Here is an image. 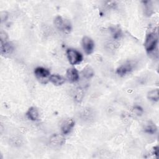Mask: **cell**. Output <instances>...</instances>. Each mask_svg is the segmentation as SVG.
<instances>
[{
  "label": "cell",
  "mask_w": 159,
  "mask_h": 159,
  "mask_svg": "<svg viewBox=\"0 0 159 159\" xmlns=\"http://www.w3.org/2000/svg\"><path fill=\"white\" fill-rule=\"evenodd\" d=\"M158 43V35L155 32L149 33L145 39L144 46L146 51L150 53L155 50Z\"/></svg>",
  "instance_id": "cell-1"
},
{
  "label": "cell",
  "mask_w": 159,
  "mask_h": 159,
  "mask_svg": "<svg viewBox=\"0 0 159 159\" xmlns=\"http://www.w3.org/2000/svg\"><path fill=\"white\" fill-rule=\"evenodd\" d=\"M7 36L6 33H1V53L2 55H9L13 51L12 44L7 41Z\"/></svg>",
  "instance_id": "cell-2"
},
{
  "label": "cell",
  "mask_w": 159,
  "mask_h": 159,
  "mask_svg": "<svg viewBox=\"0 0 159 159\" xmlns=\"http://www.w3.org/2000/svg\"><path fill=\"white\" fill-rule=\"evenodd\" d=\"M68 60L71 65H75L81 63L83 60V55L78 50L73 48H68L66 50Z\"/></svg>",
  "instance_id": "cell-3"
},
{
  "label": "cell",
  "mask_w": 159,
  "mask_h": 159,
  "mask_svg": "<svg viewBox=\"0 0 159 159\" xmlns=\"http://www.w3.org/2000/svg\"><path fill=\"white\" fill-rule=\"evenodd\" d=\"M34 74L36 78L42 83H46L50 76V71L43 67L39 66L34 70Z\"/></svg>",
  "instance_id": "cell-4"
},
{
  "label": "cell",
  "mask_w": 159,
  "mask_h": 159,
  "mask_svg": "<svg viewBox=\"0 0 159 159\" xmlns=\"http://www.w3.org/2000/svg\"><path fill=\"white\" fill-rule=\"evenodd\" d=\"M82 46L85 53L88 55H89L93 52L94 48V43L91 38L88 36H84L82 39Z\"/></svg>",
  "instance_id": "cell-5"
},
{
  "label": "cell",
  "mask_w": 159,
  "mask_h": 159,
  "mask_svg": "<svg viewBox=\"0 0 159 159\" xmlns=\"http://www.w3.org/2000/svg\"><path fill=\"white\" fill-rule=\"evenodd\" d=\"M75 126V121L71 118H68L65 119L61 124V130L63 134L66 135L69 134L73 127Z\"/></svg>",
  "instance_id": "cell-6"
},
{
  "label": "cell",
  "mask_w": 159,
  "mask_h": 159,
  "mask_svg": "<svg viewBox=\"0 0 159 159\" xmlns=\"http://www.w3.org/2000/svg\"><path fill=\"white\" fill-rule=\"evenodd\" d=\"M66 78L71 83L76 82L79 79V74L75 68H70L66 70Z\"/></svg>",
  "instance_id": "cell-7"
},
{
  "label": "cell",
  "mask_w": 159,
  "mask_h": 159,
  "mask_svg": "<svg viewBox=\"0 0 159 159\" xmlns=\"http://www.w3.org/2000/svg\"><path fill=\"white\" fill-rule=\"evenodd\" d=\"M132 66L129 63H126L120 66L116 70V73L119 76H124L132 71Z\"/></svg>",
  "instance_id": "cell-8"
},
{
  "label": "cell",
  "mask_w": 159,
  "mask_h": 159,
  "mask_svg": "<svg viewBox=\"0 0 159 159\" xmlns=\"http://www.w3.org/2000/svg\"><path fill=\"white\" fill-rule=\"evenodd\" d=\"M26 116L30 120H37L39 116L38 109L35 107H30L26 112Z\"/></svg>",
  "instance_id": "cell-9"
},
{
  "label": "cell",
  "mask_w": 159,
  "mask_h": 159,
  "mask_svg": "<svg viewBox=\"0 0 159 159\" xmlns=\"http://www.w3.org/2000/svg\"><path fill=\"white\" fill-rule=\"evenodd\" d=\"M49 80L55 86H60L65 83V79L58 75H52L49 78Z\"/></svg>",
  "instance_id": "cell-10"
},
{
  "label": "cell",
  "mask_w": 159,
  "mask_h": 159,
  "mask_svg": "<svg viewBox=\"0 0 159 159\" xmlns=\"http://www.w3.org/2000/svg\"><path fill=\"white\" fill-rule=\"evenodd\" d=\"M147 98L152 101H154V102H157L158 101L159 99V91L158 89H153L150 91L148 93H147Z\"/></svg>",
  "instance_id": "cell-11"
},
{
  "label": "cell",
  "mask_w": 159,
  "mask_h": 159,
  "mask_svg": "<svg viewBox=\"0 0 159 159\" xmlns=\"http://www.w3.org/2000/svg\"><path fill=\"white\" fill-rule=\"evenodd\" d=\"M157 127L154 123L152 122H149L145 127V132L149 134H154L157 132Z\"/></svg>",
  "instance_id": "cell-12"
},
{
  "label": "cell",
  "mask_w": 159,
  "mask_h": 159,
  "mask_svg": "<svg viewBox=\"0 0 159 159\" xmlns=\"http://www.w3.org/2000/svg\"><path fill=\"white\" fill-rule=\"evenodd\" d=\"M63 142V138L59 135H54L50 140V143H52V145H53L55 146H58L60 145H61Z\"/></svg>",
  "instance_id": "cell-13"
},
{
  "label": "cell",
  "mask_w": 159,
  "mask_h": 159,
  "mask_svg": "<svg viewBox=\"0 0 159 159\" xmlns=\"http://www.w3.org/2000/svg\"><path fill=\"white\" fill-rule=\"evenodd\" d=\"M81 74L84 78L86 79H89V78H91L94 75V71L91 67L88 66L82 70Z\"/></svg>",
  "instance_id": "cell-14"
},
{
  "label": "cell",
  "mask_w": 159,
  "mask_h": 159,
  "mask_svg": "<svg viewBox=\"0 0 159 159\" xmlns=\"http://www.w3.org/2000/svg\"><path fill=\"white\" fill-rule=\"evenodd\" d=\"M65 19H63L61 16H58L55 19L54 24H55L56 27L58 30L62 31V29H63L64 24H65Z\"/></svg>",
  "instance_id": "cell-15"
},
{
  "label": "cell",
  "mask_w": 159,
  "mask_h": 159,
  "mask_svg": "<svg viewBox=\"0 0 159 159\" xmlns=\"http://www.w3.org/2000/svg\"><path fill=\"white\" fill-rule=\"evenodd\" d=\"M71 30V25L70 22L68 20L65 19V24L63 26V28L62 29V31L65 34H69Z\"/></svg>",
  "instance_id": "cell-16"
},
{
  "label": "cell",
  "mask_w": 159,
  "mask_h": 159,
  "mask_svg": "<svg viewBox=\"0 0 159 159\" xmlns=\"http://www.w3.org/2000/svg\"><path fill=\"white\" fill-rule=\"evenodd\" d=\"M112 34L114 39H118L121 36V30L117 28H113L112 30Z\"/></svg>",
  "instance_id": "cell-17"
},
{
  "label": "cell",
  "mask_w": 159,
  "mask_h": 159,
  "mask_svg": "<svg viewBox=\"0 0 159 159\" xmlns=\"http://www.w3.org/2000/svg\"><path fill=\"white\" fill-rule=\"evenodd\" d=\"M134 113L137 116H141L143 113V109L139 106H135L132 109Z\"/></svg>",
  "instance_id": "cell-18"
},
{
  "label": "cell",
  "mask_w": 159,
  "mask_h": 159,
  "mask_svg": "<svg viewBox=\"0 0 159 159\" xmlns=\"http://www.w3.org/2000/svg\"><path fill=\"white\" fill-rule=\"evenodd\" d=\"M153 154H154L155 155H156V157H157L158 154V148L157 146V147H155L153 148Z\"/></svg>",
  "instance_id": "cell-19"
}]
</instances>
